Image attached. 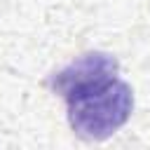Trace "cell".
<instances>
[{"label":"cell","mask_w":150,"mask_h":150,"mask_svg":"<svg viewBox=\"0 0 150 150\" xmlns=\"http://www.w3.org/2000/svg\"><path fill=\"white\" fill-rule=\"evenodd\" d=\"M117 70L110 54L91 52L52 75L49 87L66 98L68 122L77 136L103 141L129 120L134 94Z\"/></svg>","instance_id":"cell-1"}]
</instances>
